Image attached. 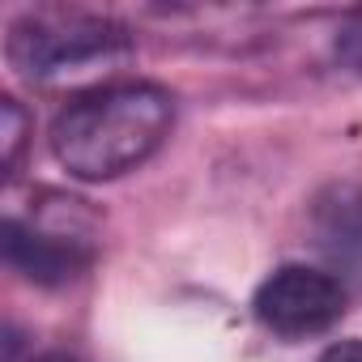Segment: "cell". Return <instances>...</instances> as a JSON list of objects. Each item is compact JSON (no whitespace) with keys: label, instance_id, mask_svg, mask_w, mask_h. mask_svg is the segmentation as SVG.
<instances>
[{"label":"cell","instance_id":"cell-8","mask_svg":"<svg viewBox=\"0 0 362 362\" xmlns=\"http://www.w3.org/2000/svg\"><path fill=\"white\" fill-rule=\"evenodd\" d=\"M35 362H77V358H69V354H43V358H35Z\"/></svg>","mask_w":362,"mask_h":362},{"label":"cell","instance_id":"cell-5","mask_svg":"<svg viewBox=\"0 0 362 362\" xmlns=\"http://www.w3.org/2000/svg\"><path fill=\"white\" fill-rule=\"evenodd\" d=\"M26 128H30V119L18 107V98H0V141H5V170L9 175L18 170V153L26 145Z\"/></svg>","mask_w":362,"mask_h":362},{"label":"cell","instance_id":"cell-4","mask_svg":"<svg viewBox=\"0 0 362 362\" xmlns=\"http://www.w3.org/2000/svg\"><path fill=\"white\" fill-rule=\"evenodd\" d=\"M0 235H5L0 243H5L9 269H18L26 281H39V286H60L90 264V243L81 235L39 230V226H26L18 218H9Z\"/></svg>","mask_w":362,"mask_h":362},{"label":"cell","instance_id":"cell-6","mask_svg":"<svg viewBox=\"0 0 362 362\" xmlns=\"http://www.w3.org/2000/svg\"><path fill=\"white\" fill-rule=\"evenodd\" d=\"M320 362H362V341H337L324 349Z\"/></svg>","mask_w":362,"mask_h":362},{"label":"cell","instance_id":"cell-2","mask_svg":"<svg viewBox=\"0 0 362 362\" xmlns=\"http://www.w3.org/2000/svg\"><path fill=\"white\" fill-rule=\"evenodd\" d=\"M132 39L124 26H115L111 18H94V13H30L22 22H13L5 56L22 77H60V73H77L86 64H107L128 56Z\"/></svg>","mask_w":362,"mask_h":362},{"label":"cell","instance_id":"cell-7","mask_svg":"<svg viewBox=\"0 0 362 362\" xmlns=\"http://www.w3.org/2000/svg\"><path fill=\"white\" fill-rule=\"evenodd\" d=\"M349 60H354V64H358V73H362V26L349 35Z\"/></svg>","mask_w":362,"mask_h":362},{"label":"cell","instance_id":"cell-1","mask_svg":"<svg viewBox=\"0 0 362 362\" xmlns=\"http://www.w3.org/2000/svg\"><path fill=\"white\" fill-rule=\"evenodd\" d=\"M175 103L153 81H111L77 94L52 124V153L77 179H115L141 166L170 132Z\"/></svg>","mask_w":362,"mask_h":362},{"label":"cell","instance_id":"cell-3","mask_svg":"<svg viewBox=\"0 0 362 362\" xmlns=\"http://www.w3.org/2000/svg\"><path fill=\"white\" fill-rule=\"evenodd\" d=\"M256 320L277 332V337H315L328 332L341 311H345V290L337 277L307 269V264H286L273 277L260 281L252 298Z\"/></svg>","mask_w":362,"mask_h":362}]
</instances>
